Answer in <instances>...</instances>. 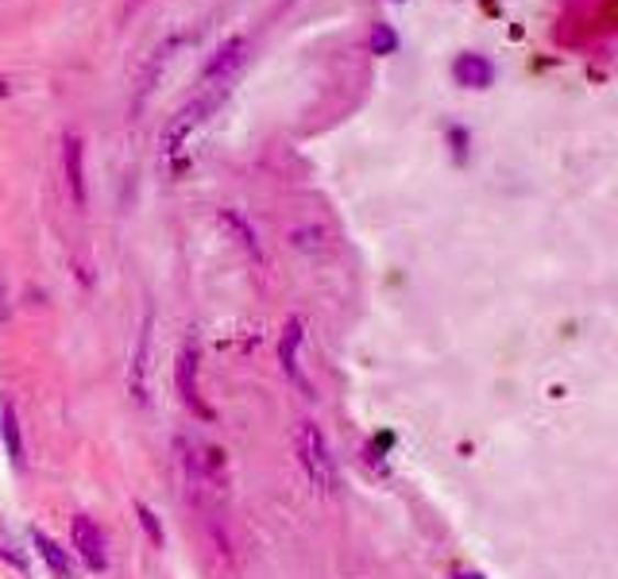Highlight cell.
Returning a JSON list of instances; mask_svg holds the SVG:
<instances>
[{
	"label": "cell",
	"mask_w": 618,
	"mask_h": 579,
	"mask_svg": "<svg viewBox=\"0 0 618 579\" xmlns=\"http://www.w3.org/2000/svg\"><path fill=\"white\" fill-rule=\"evenodd\" d=\"M294 452H298V463L306 468L309 483L318 491H333L336 487V463L325 448V437L313 422H298L294 425Z\"/></svg>",
	"instance_id": "obj_1"
},
{
	"label": "cell",
	"mask_w": 618,
	"mask_h": 579,
	"mask_svg": "<svg viewBox=\"0 0 618 579\" xmlns=\"http://www.w3.org/2000/svg\"><path fill=\"white\" fill-rule=\"evenodd\" d=\"M70 537H74V548H78L81 560H86L89 568L93 571L109 568V545H104V533L93 525V517H74Z\"/></svg>",
	"instance_id": "obj_2"
},
{
	"label": "cell",
	"mask_w": 618,
	"mask_h": 579,
	"mask_svg": "<svg viewBox=\"0 0 618 579\" xmlns=\"http://www.w3.org/2000/svg\"><path fill=\"white\" fill-rule=\"evenodd\" d=\"M178 394L198 417H213V409L198 394V348L194 345H183V352H178Z\"/></svg>",
	"instance_id": "obj_3"
},
{
	"label": "cell",
	"mask_w": 618,
	"mask_h": 579,
	"mask_svg": "<svg viewBox=\"0 0 618 579\" xmlns=\"http://www.w3.org/2000/svg\"><path fill=\"white\" fill-rule=\"evenodd\" d=\"M209 105H213V101H194L190 109H183V112H178V117H175V124H170L167 132H163V159H170L178 148H183V140H186V135H190L194 128H198L201 120H206Z\"/></svg>",
	"instance_id": "obj_4"
},
{
	"label": "cell",
	"mask_w": 618,
	"mask_h": 579,
	"mask_svg": "<svg viewBox=\"0 0 618 579\" xmlns=\"http://www.w3.org/2000/svg\"><path fill=\"white\" fill-rule=\"evenodd\" d=\"M81 135H66L63 140V171H66V186L74 194V205H86V166H81Z\"/></svg>",
	"instance_id": "obj_5"
},
{
	"label": "cell",
	"mask_w": 618,
	"mask_h": 579,
	"mask_svg": "<svg viewBox=\"0 0 618 579\" xmlns=\"http://www.w3.org/2000/svg\"><path fill=\"white\" fill-rule=\"evenodd\" d=\"M244 55H247V40H240V35H236V40H229L213 58H209V66H206V74H201V81H206V86H213V81H224L240 63H244Z\"/></svg>",
	"instance_id": "obj_6"
},
{
	"label": "cell",
	"mask_w": 618,
	"mask_h": 579,
	"mask_svg": "<svg viewBox=\"0 0 618 579\" xmlns=\"http://www.w3.org/2000/svg\"><path fill=\"white\" fill-rule=\"evenodd\" d=\"M452 78H456L460 86H468V89H487L495 78V70L484 55H472L468 51V55H460L456 63H452Z\"/></svg>",
	"instance_id": "obj_7"
},
{
	"label": "cell",
	"mask_w": 618,
	"mask_h": 579,
	"mask_svg": "<svg viewBox=\"0 0 618 579\" xmlns=\"http://www.w3.org/2000/svg\"><path fill=\"white\" fill-rule=\"evenodd\" d=\"M32 540H35V548H40V556H43V560H47L51 576H55V579H74L70 560H66V553L55 545V540L47 537V533H43V529H32Z\"/></svg>",
	"instance_id": "obj_8"
},
{
	"label": "cell",
	"mask_w": 618,
	"mask_h": 579,
	"mask_svg": "<svg viewBox=\"0 0 618 579\" xmlns=\"http://www.w3.org/2000/svg\"><path fill=\"white\" fill-rule=\"evenodd\" d=\"M298 345H301V321L298 317H290L283 329V337H278V360H283L286 375L298 379Z\"/></svg>",
	"instance_id": "obj_9"
},
{
	"label": "cell",
	"mask_w": 618,
	"mask_h": 579,
	"mask_svg": "<svg viewBox=\"0 0 618 579\" xmlns=\"http://www.w3.org/2000/svg\"><path fill=\"white\" fill-rule=\"evenodd\" d=\"M0 433H4V448H9L12 463H24V440H20V422H16V409H12V402H4L0 406Z\"/></svg>",
	"instance_id": "obj_10"
},
{
	"label": "cell",
	"mask_w": 618,
	"mask_h": 579,
	"mask_svg": "<svg viewBox=\"0 0 618 579\" xmlns=\"http://www.w3.org/2000/svg\"><path fill=\"white\" fill-rule=\"evenodd\" d=\"M221 225L229 228L232 236H236V243L247 251V255H252V259H260V243H255V232L244 225V220L236 217V212H221Z\"/></svg>",
	"instance_id": "obj_11"
},
{
	"label": "cell",
	"mask_w": 618,
	"mask_h": 579,
	"mask_svg": "<svg viewBox=\"0 0 618 579\" xmlns=\"http://www.w3.org/2000/svg\"><path fill=\"white\" fill-rule=\"evenodd\" d=\"M395 47H398V35L390 32L387 24L375 28V32H372V55H390Z\"/></svg>",
	"instance_id": "obj_12"
},
{
	"label": "cell",
	"mask_w": 618,
	"mask_h": 579,
	"mask_svg": "<svg viewBox=\"0 0 618 579\" xmlns=\"http://www.w3.org/2000/svg\"><path fill=\"white\" fill-rule=\"evenodd\" d=\"M135 510H140V517H143V525H147V533H151V537H155V540H163V529H159V522H155V514H151V510L143 506V502H140V506H135Z\"/></svg>",
	"instance_id": "obj_13"
},
{
	"label": "cell",
	"mask_w": 618,
	"mask_h": 579,
	"mask_svg": "<svg viewBox=\"0 0 618 579\" xmlns=\"http://www.w3.org/2000/svg\"><path fill=\"white\" fill-rule=\"evenodd\" d=\"M449 140L456 143V148H452V151H456V155H464V151H468V132H460V128H452Z\"/></svg>",
	"instance_id": "obj_14"
},
{
	"label": "cell",
	"mask_w": 618,
	"mask_h": 579,
	"mask_svg": "<svg viewBox=\"0 0 618 579\" xmlns=\"http://www.w3.org/2000/svg\"><path fill=\"white\" fill-rule=\"evenodd\" d=\"M4 94H9V86H4V81H0V97H4Z\"/></svg>",
	"instance_id": "obj_15"
},
{
	"label": "cell",
	"mask_w": 618,
	"mask_h": 579,
	"mask_svg": "<svg viewBox=\"0 0 618 579\" xmlns=\"http://www.w3.org/2000/svg\"><path fill=\"white\" fill-rule=\"evenodd\" d=\"M460 579H479V576H472V571H468V576H464V571H460Z\"/></svg>",
	"instance_id": "obj_16"
}]
</instances>
